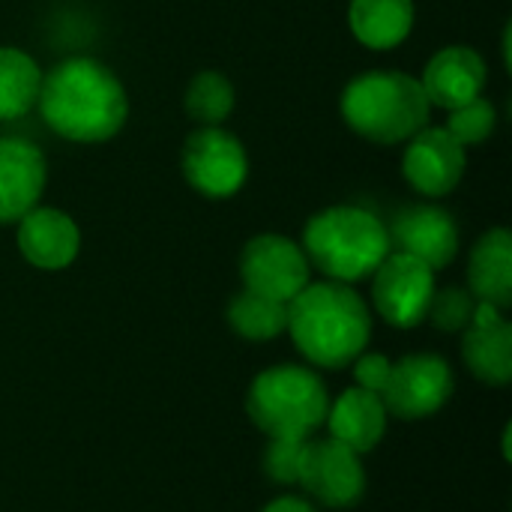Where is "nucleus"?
Listing matches in <instances>:
<instances>
[{
	"mask_svg": "<svg viewBox=\"0 0 512 512\" xmlns=\"http://www.w3.org/2000/svg\"><path fill=\"white\" fill-rule=\"evenodd\" d=\"M36 108L51 132L75 144L111 141L129 117V96L111 66L75 54L42 72Z\"/></svg>",
	"mask_w": 512,
	"mask_h": 512,
	"instance_id": "f257e3e1",
	"label": "nucleus"
},
{
	"mask_svg": "<svg viewBox=\"0 0 512 512\" xmlns=\"http://www.w3.org/2000/svg\"><path fill=\"white\" fill-rule=\"evenodd\" d=\"M300 354L321 369H345L372 339L366 300L345 282H309L288 303V327Z\"/></svg>",
	"mask_w": 512,
	"mask_h": 512,
	"instance_id": "f03ea898",
	"label": "nucleus"
},
{
	"mask_svg": "<svg viewBox=\"0 0 512 512\" xmlns=\"http://www.w3.org/2000/svg\"><path fill=\"white\" fill-rule=\"evenodd\" d=\"M339 114L360 138L393 147L429 126L432 105L420 78L402 69H372L345 84L339 96Z\"/></svg>",
	"mask_w": 512,
	"mask_h": 512,
	"instance_id": "7ed1b4c3",
	"label": "nucleus"
},
{
	"mask_svg": "<svg viewBox=\"0 0 512 512\" xmlns=\"http://www.w3.org/2000/svg\"><path fill=\"white\" fill-rule=\"evenodd\" d=\"M303 252L309 267L321 270L330 282H363L393 252L387 225L354 204L324 207L309 216L303 228Z\"/></svg>",
	"mask_w": 512,
	"mask_h": 512,
	"instance_id": "20e7f679",
	"label": "nucleus"
},
{
	"mask_svg": "<svg viewBox=\"0 0 512 512\" xmlns=\"http://www.w3.org/2000/svg\"><path fill=\"white\" fill-rule=\"evenodd\" d=\"M327 408V387L306 366L264 369L246 393L249 420L267 438H309L321 429Z\"/></svg>",
	"mask_w": 512,
	"mask_h": 512,
	"instance_id": "39448f33",
	"label": "nucleus"
},
{
	"mask_svg": "<svg viewBox=\"0 0 512 512\" xmlns=\"http://www.w3.org/2000/svg\"><path fill=\"white\" fill-rule=\"evenodd\" d=\"M186 183L213 201L234 198L249 180V156L234 132L225 126H198L180 153Z\"/></svg>",
	"mask_w": 512,
	"mask_h": 512,
	"instance_id": "423d86ee",
	"label": "nucleus"
},
{
	"mask_svg": "<svg viewBox=\"0 0 512 512\" xmlns=\"http://www.w3.org/2000/svg\"><path fill=\"white\" fill-rule=\"evenodd\" d=\"M309 258L285 234H258L240 252V279L246 291L291 303L309 285Z\"/></svg>",
	"mask_w": 512,
	"mask_h": 512,
	"instance_id": "0eeeda50",
	"label": "nucleus"
},
{
	"mask_svg": "<svg viewBox=\"0 0 512 512\" xmlns=\"http://www.w3.org/2000/svg\"><path fill=\"white\" fill-rule=\"evenodd\" d=\"M432 294L435 270L414 255L393 249L372 273L375 312L399 330H411L426 321Z\"/></svg>",
	"mask_w": 512,
	"mask_h": 512,
	"instance_id": "6e6552de",
	"label": "nucleus"
},
{
	"mask_svg": "<svg viewBox=\"0 0 512 512\" xmlns=\"http://www.w3.org/2000/svg\"><path fill=\"white\" fill-rule=\"evenodd\" d=\"M453 396L450 363L438 354H408L393 363L381 402L396 420L414 423L438 414Z\"/></svg>",
	"mask_w": 512,
	"mask_h": 512,
	"instance_id": "1a4fd4ad",
	"label": "nucleus"
},
{
	"mask_svg": "<svg viewBox=\"0 0 512 512\" xmlns=\"http://www.w3.org/2000/svg\"><path fill=\"white\" fill-rule=\"evenodd\" d=\"M468 168V147L459 144L447 126H423L414 138L405 141L402 174L408 186L426 198L450 195Z\"/></svg>",
	"mask_w": 512,
	"mask_h": 512,
	"instance_id": "9d476101",
	"label": "nucleus"
},
{
	"mask_svg": "<svg viewBox=\"0 0 512 512\" xmlns=\"http://www.w3.org/2000/svg\"><path fill=\"white\" fill-rule=\"evenodd\" d=\"M297 483L324 507H333V510L354 507L366 492L360 453L348 450L345 444L333 438L306 441Z\"/></svg>",
	"mask_w": 512,
	"mask_h": 512,
	"instance_id": "9b49d317",
	"label": "nucleus"
},
{
	"mask_svg": "<svg viewBox=\"0 0 512 512\" xmlns=\"http://www.w3.org/2000/svg\"><path fill=\"white\" fill-rule=\"evenodd\" d=\"M390 231V246L396 252L414 255L432 270H444L459 255V225L444 207L414 204L396 213Z\"/></svg>",
	"mask_w": 512,
	"mask_h": 512,
	"instance_id": "f8f14e48",
	"label": "nucleus"
},
{
	"mask_svg": "<svg viewBox=\"0 0 512 512\" xmlns=\"http://www.w3.org/2000/svg\"><path fill=\"white\" fill-rule=\"evenodd\" d=\"M489 81L486 60L471 45H447L432 54V60L423 69V93L432 108H462L465 102L483 96Z\"/></svg>",
	"mask_w": 512,
	"mask_h": 512,
	"instance_id": "ddd939ff",
	"label": "nucleus"
},
{
	"mask_svg": "<svg viewBox=\"0 0 512 512\" xmlns=\"http://www.w3.org/2000/svg\"><path fill=\"white\" fill-rule=\"evenodd\" d=\"M45 153L24 138H0V225H15L45 192Z\"/></svg>",
	"mask_w": 512,
	"mask_h": 512,
	"instance_id": "4468645a",
	"label": "nucleus"
},
{
	"mask_svg": "<svg viewBox=\"0 0 512 512\" xmlns=\"http://www.w3.org/2000/svg\"><path fill=\"white\" fill-rule=\"evenodd\" d=\"M15 225L18 252L36 270H66L81 252V228L66 210L33 207Z\"/></svg>",
	"mask_w": 512,
	"mask_h": 512,
	"instance_id": "2eb2a0df",
	"label": "nucleus"
},
{
	"mask_svg": "<svg viewBox=\"0 0 512 512\" xmlns=\"http://www.w3.org/2000/svg\"><path fill=\"white\" fill-rule=\"evenodd\" d=\"M462 360L483 384L504 387L512 381V324L489 303H477L471 324L462 330Z\"/></svg>",
	"mask_w": 512,
	"mask_h": 512,
	"instance_id": "dca6fc26",
	"label": "nucleus"
},
{
	"mask_svg": "<svg viewBox=\"0 0 512 512\" xmlns=\"http://www.w3.org/2000/svg\"><path fill=\"white\" fill-rule=\"evenodd\" d=\"M387 408L378 393H369L363 387L345 390L330 408H327V429L330 438L345 444L354 453H369L381 444L387 432Z\"/></svg>",
	"mask_w": 512,
	"mask_h": 512,
	"instance_id": "f3484780",
	"label": "nucleus"
},
{
	"mask_svg": "<svg viewBox=\"0 0 512 512\" xmlns=\"http://www.w3.org/2000/svg\"><path fill=\"white\" fill-rule=\"evenodd\" d=\"M468 291L477 303H489L501 312L512 306V234L507 228H489L468 258Z\"/></svg>",
	"mask_w": 512,
	"mask_h": 512,
	"instance_id": "a211bd4d",
	"label": "nucleus"
},
{
	"mask_svg": "<svg viewBox=\"0 0 512 512\" xmlns=\"http://www.w3.org/2000/svg\"><path fill=\"white\" fill-rule=\"evenodd\" d=\"M414 0H351L348 24L360 45L372 51H390L411 36Z\"/></svg>",
	"mask_w": 512,
	"mask_h": 512,
	"instance_id": "6ab92c4d",
	"label": "nucleus"
},
{
	"mask_svg": "<svg viewBox=\"0 0 512 512\" xmlns=\"http://www.w3.org/2000/svg\"><path fill=\"white\" fill-rule=\"evenodd\" d=\"M42 84L39 63L12 45H0V120H18L36 108Z\"/></svg>",
	"mask_w": 512,
	"mask_h": 512,
	"instance_id": "aec40b11",
	"label": "nucleus"
},
{
	"mask_svg": "<svg viewBox=\"0 0 512 512\" xmlns=\"http://www.w3.org/2000/svg\"><path fill=\"white\" fill-rule=\"evenodd\" d=\"M228 324L237 336L249 342H270L288 327V303L261 297L255 291H240L228 303Z\"/></svg>",
	"mask_w": 512,
	"mask_h": 512,
	"instance_id": "412c9836",
	"label": "nucleus"
},
{
	"mask_svg": "<svg viewBox=\"0 0 512 512\" xmlns=\"http://www.w3.org/2000/svg\"><path fill=\"white\" fill-rule=\"evenodd\" d=\"M234 84L219 69H201L192 75L183 105L198 126H222L234 111Z\"/></svg>",
	"mask_w": 512,
	"mask_h": 512,
	"instance_id": "4be33fe9",
	"label": "nucleus"
},
{
	"mask_svg": "<svg viewBox=\"0 0 512 512\" xmlns=\"http://www.w3.org/2000/svg\"><path fill=\"white\" fill-rule=\"evenodd\" d=\"M495 126H498V111L486 96H477V99L465 102L462 108H453L450 120H447V132L465 147L489 141Z\"/></svg>",
	"mask_w": 512,
	"mask_h": 512,
	"instance_id": "5701e85b",
	"label": "nucleus"
},
{
	"mask_svg": "<svg viewBox=\"0 0 512 512\" xmlns=\"http://www.w3.org/2000/svg\"><path fill=\"white\" fill-rule=\"evenodd\" d=\"M474 309H477V300L468 288H459V285H447V288H435L432 294V303H429V312L426 318L444 330V333H462L471 318H474Z\"/></svg>",
	"mask_w": 512,
	"mask_h": 512,
	"instance_id": "b1692460",
	"label": "nucleus"
},
{
	"mask_svg": "<svg viewBox=\"0 0 512 512\" xmlns=\"http://www.w3.org/2000/svg\"><path fill=\"white\" fill-rule=\"evenodd\" d=\"M306 441L309 438H270V444L264 450V474L282 486L297 483Z\"/></svg>",
	"mask_w": 512,
	"mask_h": 512,
	"instance_id": "393cba45",
	"label": "nucleus"
},
{
	"mask_svg": "<svg viewBox=\"0 0 512 512\" xmlns=\"http://www.w3.org/2000/svg\"><path fill=\"white\" fill-rule=\"evenodd\" d=\"M390 369H393V363H390L384 354H360V357H357V366H354L357 387H363V390L381 396L384 387H387Z\"/></svg>",
	"mask_w": 512,
	"mask_h": 512,
	"instance_id": "a878e982",
	"label": "nucleus"
},
{
	"mask_svg": "<svg viewBox=\"0 0 512 512\" xmlns=\"http://www.w3.org/2000/svg\"><path fill=\"white\" fill-rule=\"evenodd\" d=\"M261 512H315V507L303 498H294V495H285V498H276L270 501Z\"/></svg>",
	"mask_w": 512,
	"mask_h": 512,
	"instance_id": "bb28decb",
	"label": "nucleus"
}]
</instances>
